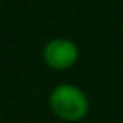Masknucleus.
<instances>
[{"mask_svg":"<svg viewBox=\"0 0 123 123\" xmlns=\"http://www.w3.org/2000/svg\"><path fill=\"white\" fill-rule=\"evenodd\" d=\"M51 111L64 121H79L89 111V101L84 91L74 84H59L49 94Z\"/></svg>","mask_w":123,"mask_h":123,"instance_id":"1","label":"nucleus"},{"mask_svg":"<svg viewBox=\"0 0 123 123\" xmlns=\"http://www.w3.org/2000/svg\"><path fill=\"white\" fill-rule=\"evenodd\" d=\"M42 57H44V62L47 64L49 69L66 71L78 62L79 49L71 39L56 37V39H51L44 46Z\"/></svg>","mask_w":123,"mask_h":123,"instance_id":"2","label":"nucleus"}]
</instances>
